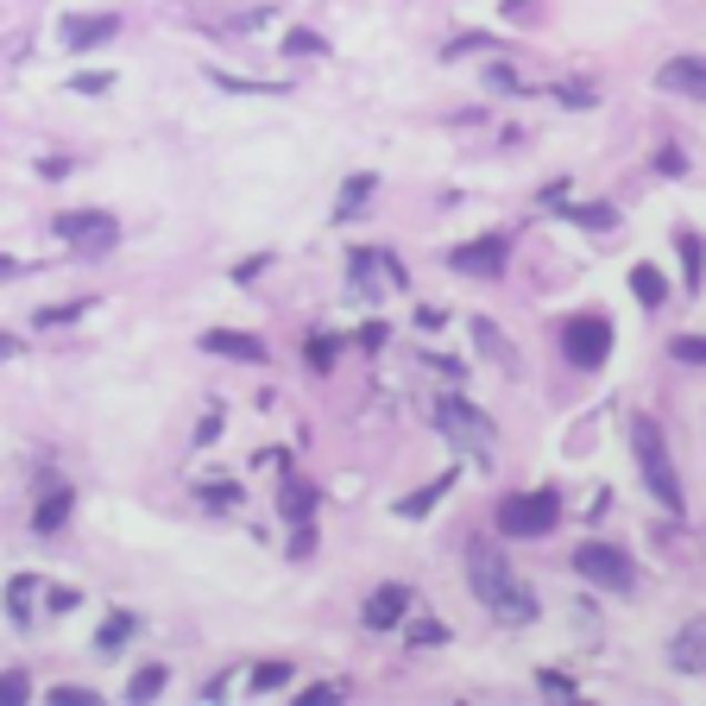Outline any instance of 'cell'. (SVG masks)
<instances>
[{"label":"cell","instance_id":"1","mask_svg":"<svg viewBox=\"0 0 706 706\" xmlns=\"http://www.w3.org/2000/svg\"><path fill=\"white\" fill-rule=\"evenodd\" d=\"M467 581H473V593H480V606H486L492 618H511V625H530V618H536V593L517 581V568H511L492 543H473L467 549Z\"/></svg>","mask_w":706,"mask_h":706},{"label":"cell","instance_id":"2","mask_svg":"<svg viewBox=\"0 0 706 706\" xmlns=\"http://www.w3.org/2000/svg\"><path fill=\"white\" fill-rule=\"evenodd\" d=\"M631 454H637V473H644V486L656 492V505L668 511V517H682L687 498H682V480H675V461H668V442L656 435V423H631Z\"/></svg>","mask_w":706,"mask_h":706},{"label":"cell","instance_id":"3","mask_svg":"<svg viewBox=\"0 0 706 706\" xmlns=\"http://www.w3.org/2000/svg\"><path fill=\"white\" fill-rule=\"evenodd\" d=\"M51 234H58L77 259H101V253L120 246V221L101 215V209H63V215L51 221Z\"/></svg>","mask_w":706,"mask_h":706},{"label":"cell","instance_id":"4","mask_svg":"<svg viewBox=\"0 0 706 706\" xmlns=\"http://www.w3.org/2000/svg\"><path fill=\"white\" fill-rule=\"evenodd\" d=\"M562 353H568V366H581V373H593V366H606L612 353V322L606 315H568L562 322Z\"/></svg>","mask_w":706,"mask_h":706},{"label":"cell","instance_id":"5","mask_svg":"<svg viewBox=\"0 0 706 706\" xmlns=\"http://www.w3.org/2000/svg\"><path fill=\"white\" fill-rule=\"evenodd\" d=\"M562 524V505H555V492H524V498H505L498 505V530L505 536H549V530Z\"/></svg>","mask_w":706,"mask_h":706},{"label":"cell","instance_id":"6","mask_svg":"<svg viewBox=\"0 0 706 706\" xmlns=\"http://www.w3.org/2000/svg\"><path fill=\"white\" fill-rule=\"evenodd\" d=\"M574 568H581V581H593V587H606V593H631V587H637L631 555L612 549V543H581V549H574Z\"/></svg>","mask_w":706,"mask_h":706},{"label":"cell","instance_id":"7","mask_svg":"<svg viewBox=\"0 0 706 706\" xmlns=\"http://www.w3.org/2000/svg\"><path fill=\"white\" fill-rule=\"evenodd\" d=\"M347 272H353V284H360V291H404V265H397L385 246H353Z\"/></svg>","mask_w":706,"mask_h":706},{"label":"cell","instance_id":"8","mask_svg":"<svg viewBox=\"0 0 706 706\" xmlns=\"http://www.w3.org/2000/svg\"><path fill=\"white\" fill-rule=\"evenodd\" d=\"M505 259H511L505 234H480V240H467V246H454L448 265L454 272H467V278H498L505 272Z\"/></svg>","mask_w":706,"mask_h":706},{"label":"cell","instance_id":"9","mask_svg":"<svg viewBox=\"0 0 706 706\" xmlns=\"http://www.w3.org/2000/svg\"><path fill=\"white\" fill-rule=\"evenodd\" d=\"M435 423H442L454 442H467L473 454H486V448H492V423H486V416H473L461 397H442V404H435Z\"/></svg>","mask_w":706,"mask_h":706},{"label":"cell","instance_id":"10","mask_svg":"<svg viewBox=\"0 0 706 706\" xmlns=\"http://www.w3.org/2000/svg\"><path fill=\"white\" fill-rule=\"evenodd\" d=\"M120 32L114 13H70L63 20V51H95V44H108Z\"/></svg>","mask_w":706,"mask_h":706},{"label":"cell","instance_id":"11","mask_svg":"<svg viewBox=\"0 0 706 706\" xmlns=\"http://www.w3.org/2000/svg\"><path fill=\"white\" fill-rule=\"evenodd\" d=\"M656 82H663V89H675V95H694V101H706V58L682 51V58H668L663 70H656Z\"/></svg>","mask_w":706,"mask_h":706},{"label":"cell","instance_id":"12","mask_svg":"<svg viewBox=\"0 0 706 706\" xmlns=\"http://www.w3.org/2000/svg\"><path fill=\"white\" fill-rule=\"evenodd\" d=\"M411 606H416L411 587H379L373 599H366V625H373V631H392V625H404V618H411Z\"/></svg>","mask_w":706,"mask_h":706},{"label":"cell","instance_id":"13","mask_svg":"<svg viewBox=\"0 0 706 706\" xmlns=\"http://www.w3.org/2000/svg\"><path fill=\"white\" fill-rule=\"evenodd\" d=\"M202 353H221V360H265V341L259 334H240V329H209L202 334Z\"/></svg>","mask_w":706,"mask_h":706},{"label":"cell","instance_id":"14","mask_svg":"<svg viewBox=\"0 0 706 706\" xmlns=\"http://www.w3.org/2000/svg\"><path fill=\"white\" fill-rule=\"evenodd\" d=\"M668 656H675V668H682V675H700V668H706V618H694V625L675 631Z\"/></svg>","mask_w":706,"mask_h":706},{"label":"cell","instance_id":"15","mask_svg":"<svg viewBox=\"0 0 706 706\" xmlns=\"http://www.w3.org/2000/svg\"><path fill=\"white\" fill-rule=\"evenodd\" d=\"M631 296L649 303V310H663V303H668V278L656 272V265H631Z\"/></svg>","mask_w":706,"mask_h":706},{"label":"cell","instance_id":"16","mask_svg":"<svg viewBox=\"0 0 706 706\" xmlns=\"http://www.w3.org/2000/svg\"><path fill=\"white\" fill-rule=\"evenodd\" d=\"M63 517H70V486L44 492V498H39V511H32V524H39V530H63Z\"/></svg>","mask_w":706,"mask_h":706},{"label":"cell","instance_id":"17","mask_svg":"<svg viewBox=\"0 0 706 706\" xmlns=\"http://www.w3.org/2000/svg\"><path fill=\"white\" fill-rule=\"evenodd\" d=\"M473 341H480V347H486L498 366H517V360H511V341L498 334V322H486V315H480V322H473Z\"/></svg>","mask_w":706,"mask_h":706},{"label":"cell","instance_id":"18","mask_svg":"<svg viewBox=\"0 0 706 706\" xmlns=\"http://www.w3.org/2000/svg\"><path fill=\"white\" fill-rule=\"evenodd\" d=\"M164 682H171V675H164V663H145L133 682H127V700H152V694H164Z\"/></svg>","mask_w":706,"mask_h":706},{"label":"cell","instance_id":"19","mask_svg":"<svg viewBox=\"0 0 706 706\" xmlns=\"http://www.w3.org/2000/svg\"><path fill=\"white\" fill-rule=\"evenodd\" d=\"M379 190V176H353L347 190H341V202H334V215L347 221V215H360V209H366V196H373Z\"/></svg>","mask_w":706,"mask_h":706},{"label":"cell","instance_id":"20","mask_svg":"<svg viewBox=\"0 0 706 706\" xmlns=\"http://www.w3.org/2000/svg\"><path fill=\"white\" fill-rule=\"evenodd\" d=\"M448 486H454V473H442V480H430L423 492H411V498H404L397 511H404V517H430V505H435V498H442Z\"/></svg>","mask_w":706,"mask_h":706},{"label":"cell","instance_id":"21","mask_svg":"<svg viewBox=\"0 0 706 706\" xmlns=\"http://www.w3.org/2000/svg\"><path fill=\"white\" fill-rule=\"evenodd\" d=\"M284 517H291V524H310V511H315V492L310 486H296V480H284Z\"/></svg>","mask_w":706,"mask_h":706},{"label":"cell","instance_id":"22","mask_svg":"<svg viewBox=\"0 0 706 706\" xmlns=\"http://www.w3.org/2000/svg\"><path fill=\"white\" fill-rule=\"evenodd\" d=\"M284 682H291V663H259L253 675H246L253 694H272V687H284Z\"/></svg>","mask_w":706,"mask_h":706},{"label":"cell","instance_id":"23","mask_svg":"<svg viewBox=\"0 0 706 706\" xmlns=\"http://www.w3.org/2000/svg\"><path fill=\"white\" fill-rule=\"evenodd\" d=\"M675 246H682V265H687V291H700V265H706L700 240H694V234H682V240H675Z\"/></svg>","mask_w":706,"mask_h":706},{"label":"cell","instance_id":"24","mask_svg":"<svg viewBox=\"0 0 706 706\" xmlns=\"http://www.w3.org/2000/svg\"><path fill=\"white\" fill-rule=\"evenodd\" d=\"M70 89H77V95H108L114 77H108V70H82V77H70Z\"/></svg>","mask_w":706,"mask_h":706},{"label":"cell","instance_id":"25","mask_svg":"<svg viewBox=\"0 0 706 706\" xmlns=\"http://www.w3.org/2000/svg\"><path fill=\"white\" fill-rule=\"evenodd\" d=\"M668 353H675L682 366H706V341H700V334H682V341H675Z\"/></svg>","mask_w":706,"mask_h":706},{"label":"cell","instance_id":"26","mask_svg":"<svg viewBox=\"0 0 706 706\" xmlns=\"http://www.w3.org/2000/svg\"><path fill=\"white\" fill-rule=\"evenodd\" d=\"M127 631H133V618H127V612H114V618H108V631H101L95 644H101V649H114V644H127Z\"/></svg>","mask_w":706,"mask_h":706},{"label":"cell","instance_id":"27","mask_svg":"<svg viewBox=\"0 0 706 706\" xmlns=\"http://www.w3.org/2000/svg\"><path fill=\"white\" fill-rule=\"evenodd\" d=\"M26 694H32V682H26V675H0V706H20Z\"/></svg>","mask_w":706,"mask_h":706},{"label":"cell","instance_id":"28","mask_svg":"<svg viewBox=\"0 0 706 706\" xmlns=\"http://www.w3.org/2000/svg\"><path fill=\"white\" fill-rule=\"evenodd\" d=\"M284 51H296V58H322L329 44L315 39V32H291V39H284Z\"/></svg>","mask_w":706,"mask_h":706},{"label":"cell","instance_id":"29","mask_svg":"<svg viewBox=\"0 0 706 706\" xmlns=\"http://www.w3.org/2000/svg\"><path fill=\"white\" fill-rule=\"evenodd\" d=\"M574 221H581V228H612V221H618V209H568Z\"/></svg>","mask_w":706,"mask_h":706},{"label":"cell","instance_id":"30","mask_svg":"<svg viewBox=\"0 0 706 706\" xmlns=\"http://www.w3.org/2000/svg\"><path fill=\"white\" fill-rule=\"evenodd\" d=\"M26 599H32V581H13V618H20V625H32V606H26Z\"/></svg>","mask_w":706,"mask_h":706},{"label":"cell","instance_id":"31","mask_svg":"<svg viewBox=\"0 0 706 706\" xmlns=\"http://www.w3.org/2000/svg\"><path fill=\"white\" fill-rule=\"evenodd\" d=\"M310 366H315V373H329V366H334V341H315V347H310Z\"/></svg>","mask_w":706,"mask_h":706},{"label":"cell","instance_id":"32","mask_svg":"<svg viewBox=\"0 0 706 706\" xmlns=\"http://www.w3.org/2000/svg\"><path fill=\"white\" fill-rule=\"evenodd\" d=\"M44 606H51V612H70V606H77V587H51V593H44Z\"/></svg>","mask_w":706,"mask_h":706},{"label":"cell","instance_id":"33","mask_svg":"<svg viewBox=\"0 0 706 706\" xmlns=\"http://www.w3.org/2000/svg\"><path fill=\"white\" fill-rule=\"evenodd\" d=\"M70 315H82V303H63V310H39V329H51V322H70Z\"/></svg>","mask_w":706,"mask_h":706},{"label":"cell","instance_id":"34","mask_svg":"<svg viewBox=\"0 0 706 706\" xmlns=\"http://www.w3.org/2000/svg\"><path fill=\"white\" fill-rule=\"evenodd\" d=\"M202 498H209V505H215V511H228V505H234V498H240V492H234V486H209V492H202Z\"/></svg>","mask_w":706,"mask_h":706},{"label":"cell","instance_id":"35","mask_svg":"<svg viewBox=\"0 0 706 706\" xmlns=\"http://www.w3.org/2000/svg\"><path fill=\"white\" fill-rule=\"evenodd\" d=\"M543 687H549V694H574V682L568 675H555V668H543Z\"/></svg>","mask_w":706,"mask_h":706},{"label":"cell","instance_id":"36","mask_svg":"<svg viewBox=\"0 0 706 706\" xmlns=\"http://www.w3.org/2000/svg\"><path fill=\"white\" fill-rule=\"evenodd\" d=\"M656 164H663L668 176H682V171H687V158H682V152H656Z\"/></svg>","mask_w":706,"mask_h":706},{"label":"cell","instance_id":"37","mask_svg":"<svg viewBox=\"0 0 706 706\" xmlns=\"http://www.w3.org/2000/svg\"><path fill=\"white\" fill-rule=\"evenodd\" d=\"M13 353H26V347H20V334H7V329H0V360H13Z\"/></svg>","mask_w":706,"mask_h":706},{"label":"cell","instance_id":"38","mask_svg":"<svg viewBox=\"0 0 706 706\" xmlns=\"http://www.w3.org/2000/svg\"><path fill=\"white\" fill-rule=\"evenodd\" d=\"M13 272H20V265H13V259H0V278H13Z\"/></svg>","mask_w":706,"mask_h":706}]
</instances>
